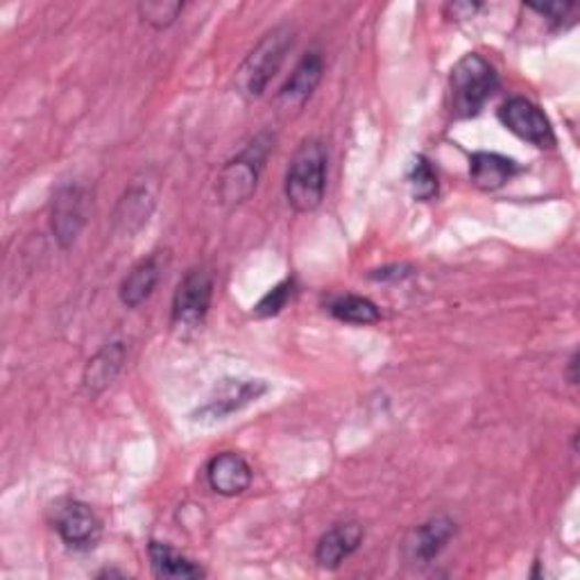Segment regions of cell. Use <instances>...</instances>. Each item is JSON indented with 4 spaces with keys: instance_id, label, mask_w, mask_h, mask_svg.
Listing matches in <instances>:
<instances>
[{
    "instance_id": "cell-19",
    "label": "cell",
    "mask_w": 580,
    "mask_h": 580,
    "mask_svg": "<svg viewBox=\"0 0 580 580\" xmlns=\"http://www.w3.org/2000/svg\"><path fill=\"white\" fill-rule=\"evenodd\" d=\"M152 214V200L143 189H132L128 195L120 200L116 210V227H122L126 234L137 232L148 223V216Z\"/></svg>"
},
{
    "instance_id": "cell-11",
    "label": "cell",
    "mask_w": 580,
    "mask_h": 580,
    "mask_svg": "<svg viewBox=\"0 0 580 580\" xmlns=\"http://www.w3.org/2000/svg\"><path fill=\"white\" fill-rule=\"evenodd\" d=\"M322 73H324L322 57L318 53H307L296 66L293 75H290L286 85L281 87L277 96V105L286 111L302 109L307 100L313 96V92L318 89Z\"/></svg>"
},
{
    "instance_id": "cell-16",
    "label": "cell",
    "mask_w": 580,
    "mask_h": 580,
    "mask_svg": "<svg viewBox=\"0 0 580 580\" xmlns=\"http://www.w3.org/2000/svg\"><path fill=\"white\" fill-rule=\"evenodd\" d=\"M150 565L157 578H169V580H191V578H202L204 569L175 551L171 545L152 540L148 547Z\"/></svg>"
},
{
    "instance_id": "cell-10",
    "label": "cell",
    "mask_w": 580,
    "mask_h": 580,
    "mask_svg": "<svg viewBox=\"0 0 580 580\" xmlns=\"http://www.w3.org/2000/svg\"><path fill=\"white\" fill-rule=\"evenodd\" d=\"M453 535H455V522L451 517L444 515L431 517L429 522L416 526L408 533L404 543L406 556L410 562L427 565L440 556V551L449 545Z\"/></svg>"
},
{
    "instance_id": "cell-6",
    "label": "cell",
    "mask_w": 580,
    "mask_h": 580,
    "mask_svg": "<svg viewBox=\"0 0 580 580\" xmlns=\"http://www.w3.org/2000/svg\"><path fill=\"white\" fill-rule=\"evenodd\" d=\"M500 120L515 137L537 148H551L556 143L554 128L545 111L522 96L511 98L502 105Z\"/></svg>"
},
{
    "instance_id": "cell-5",
    "label": "cell",
    "mask_w": 580,
    "mask_h": 580,
    "mask_svg": "<svg viewBox=\"0 0 580 580\" xmlns=\"http://www.w3.org/2000/svg\"><path fill=\"white\" fill-rule=\"evenodd\" d=\"M55 528L66 547L75 551H89L98 545L103 524L98 515L77 500H64L55 506Z\"/></svg>"
},
{
    "instance_id": "cell-4",
    "label": "cell",
    "mask_w": 580,
    "mask_h": 580,
    "mask_svg": "<svg viewBox=\"0 0 580 580\" xmlns=\"http://www.w3.org/2000/svg\"><path fill=\"white\" fill-rule=\"evenodd\" d=\"M268 146H261L259 139L247 148L243 154L232 159L218 178V195L225 204H240L250 200V195L257 191L259 173L266 159Z\"/></svg>"
},
{
    "instance_id": "cell-1",
    "label": "cell",
    "mask_w": 580,
    "mask_h": 580,
    "mask_svg": "<svg viewBox=\"0 0 580 580\" xmlns=\"http://www.w3.org/2000/svg\"><path fill=\"white\" fill-rule=\"evenodd\" d=\"M326 148L318 139H307L296 150L286 171V200L300 214H311L324 200Z\"/></svg>"
},
{
    "instance_id": "cell-8",
    "label": "cell",
    "mask_w": 580,
    "mask_h": 580,
    "mask_svg": "<svg viewBox=\"0 0 580 580\" xmlns=\"http://www.w3.org/2000/svg\"><path fill=\"white\" fill-rule=\"evenodd\" d=\"M264 393H268V384L264 382L227 379L225 384H221L216 395H212L200 410L193 412V420H225L232 412L257 401Z\"/></svg>"
},
{
    "instance_id": "cell-15",
    "label": "cell",
    "mask_w": 580,
    "mask_h": 580,
    "mask_svg": "<svg viewBox=\"0 0 580 580\" xmlns=\"http://www.w3.org/2000/svg\"><path fill=\"white\" fill-rule=\"evenodd\" d=\"M122 363H126V345L122 343L105 345L85 367V375H82L85 390L89 395H100L105 388L114 384Z\"/></svg>"
},
{
    "instance_id": "cell-17",
    "label": "cell",
    "mask_w": 580,
    "mask_h": 580,
    "mask_svg": "<svg viewBox=\"0 0 580 580\" xmlns=\"http://www.w3.org/2000/svg\"><path fill=\"white\" fill-rule=\"evenodd\" d=\"M157 281H159L157 259L150 257L139 261L120 283V302L128 309L141 307L152 296Z\"/></svg>"
},
{
    "instance_id": "cell-13",
    "label": "cell",
    "mask_w": 580,
    "mask_h": 580,
    "mask_svg": "<svg viewBox=\"0 0 580 580\" xmlns=\"http://www.w3.org/2000/svg\"><path fill=\"white\" fill-rule=\"evenodd\" d=\"M363 543V526L356 522L336 524L329 528L315 547V562L322 569H339L345 558H350Z\"/></svg>"
},
{
    "instance_id": "cell-12",
    "label": "cell",
    "mask_w": 580,
    "mask_h": 580,
    "mask_svg": "<svg viewBox=\"0 0 580 580\" xmlns=\"http://www.w3.org/2000/svg\"><path fill=\"white\" fill-rule=\"evenodd\" d=\"M206 481L212 490L223 496L243 494L253 483V468L240 453L223 451L206 465Z\"/></svg>"
},
{
    "instance_id": "cell-23",
    "label": "cell",
    "mask_w": 580,
    "mask_h": 580,
    "mask_svg": "<svg viewBox=\"0 0 580 580\" xmlns=\"http://www.w3.org/2000/svg\"><path fill=\"white\" fill-rule=\"evenodd\" d=\"M533 12H537V14H543V17H547L551 23H562L565 19H567V14L571 12V10H576V6H571V3H551V6H528Z\"/></svg>"
},
{
    "instance_id": "cell-26",
    "label": "cell",
    "mask_w": 580,
    "mask_h": 580,
    "mask_svg": "<svg viewBox=\"0 0 580 580\" xmlns=\"http://www.w3.org/2000/svg\"><path fill=\"white\" fill-rule=\"evenodd\" d=\"M576 367H578V352H573L571 358H569V384H578Z\"/></svg>"
},
{
    "instance_id": "cell-24",
    "label": "cell",
    "mask_w": 580,
    "mask_h": 580,
    "mask_svg": "<svg viewBox=\"0 0 580 580\" xmlns=\"http://www.w3.org/2000/svg\"><path fill=\"white\" fill-rule=\"evenodd\" d=\"M479 10H481V6H476V3H451V6H447V12L451 14V19H459V21L472 19Z\"/></svg>"
},
{
    "instance_id": "cell-25",
    "label": "cell",
    "mask_w": 580,
    "mask_h": 580,
    "mask_svg": "<svg viewBox=\"0 0 580 580\" xmlns=\"http://www.w3.org/2000/svg\"><path fill=\"white\" fill-rule=\"evenodd\" d=\"M410 275L408 266H390L384 270H375L369 275V279H379V281H388V279H404Z\"/></svg>"
},
{
    "instance_id": "cell-7",
    "label": "cell",
    "mask_w": 580,
    "mask_h": 580,
    "mask_svg": "<svg viewBox=\"0 0 580 580\" xmlns=\"http://www.w3.org/2000/svg\"><path fill=\"white\" fill-rule=\"evenodd\" d=\"M214 298L212 275L204 270H191L178 286L173 298V324L193 329L204 322Z\"/></svg>"
},
{
    "instance_id": "cell-14",
    "label": "cell",
    "mask_w": 580,
    "mask_h": 580,
    "mask_svg": "<svg viewBox=\"0 0 580 580\" xmlns=\"http://www.w3.org/2000/svg\"><path fill=\"white\" fill-rule=\"evenodd\" d=\"M517 163L496 152H474L470 157V178L481 191H500L517 175Z\"/></svg>"
},
{
    "instance_id": "cell-21",
    "label": "cell",
    "mask_w": 580,
    "mask_h": 580,
    "mask_svg": "<svg viewBox=\"0 0 580 580\" xmlns=\"http://www.w3.org/2000/svg\"><path fill=\"white\" fill-rule=\"evenodd\" d=\"M408 184H410V191H412V197L416 200H433L438 195V175L433 171V165L427 157L418 154L416 159H412V165L408 171Z\"/></svg>"
},
{
    "instance_id": "cell-3",
    "label": "cell",
    "mask_w": 580,
    "mask_h": 580,
    "mask_svg": "<svg viewBox=\"0 0 580 580\" xmlns=\"http://www.w3.org/2000/svg\"><path fill=\"white\" fill-rule=\"evenodd\" d=\"M293 49V32L286 25L270 30L236 71V89L245 98H259Z\"/></svg>"
},
{
    "instance_id": "cell-22",
    "label": "cell",
    "mask_w": 580,
    "mask_h": 580,
    "mask_svg": "<svg viewBox=\"0 0 580 580\" xmlns=\"http://www.w3.org/2000/svg\"><path fill=\"white\" fill-rule=\"evenodd\" d=\"M293 290H296V279H283L281 283H277L272 290L261 298V302L255 307V315L257 318H272L277 313H281V309L288 304V300L293 298Z\"/></svg>"
},
{
    "instance_id": "cell-18",
    "label": "cell",
    "mask_w": 580,
    "mask_h": 580,
    "mask_svg": "<svg viewBox=\"0 0 580 580\" xmlns=\"http://www.w3.org/2000/svg\"><path fill=\"white\" fill-rule=\"evenodd\" d=\"M329 313L334 315L341 322L347 324H377L382 320V311L375 302H369L367 298H358V296H339L329 302Z\"/></svg>"
},
{
    "instance_id": "cell-20",
    "label": "cell",
    "mask_w": 580,
    "mask_h": 580,
    "mask_svg": "<svg viewBox=\"0 0 580 580\" xmlns=\"http://www.w3.org/2000/svg\"><path fill=\"white\" fill-rule=\"evenodd\" d=\"M182 10L184 3H180V0H146V3L137 6L141 21L154 30L171 28L182 14Z\"/></svg>"
},
{
    "instance_id": "cell-2",
    "label": "cell",
    "mask_w": 580,
    "mask_h": 580,
    "mask_svg": "<svg viewBox=\"0 0 580 580\" xmlns=\"http://www.w3.org/2000/svg\"><path fill=\"white\" fill-rule=\"evenodd\" d=\"M500 87L494 66L479 53H470L455 62L449 75L453 118L476 116L490 96Z\"/></svg>"
},
{
    "instance_id": "cell-9",
    "label": "cell",
    "mask_w": 580,
    "mask_h": 580,
    "mask_svg": "<svg viewBox=\"0 0 580 580\" xmlns=\"http://www.w3.org/2000/svg\"><path fill=\"white\" fill-rule=\"evenodd\" d=\"M87 223V193L75 184L62 186L53 197L51 225L57 243L68 247L79 236L82 227Z\"/></svg>"
}]
</instances>
